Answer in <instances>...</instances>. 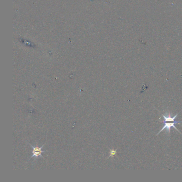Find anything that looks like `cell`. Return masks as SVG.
<instances>
[{
    "instance_id": "cell-4",
    "label": "cell",
    "mask_w": 182,
    "mask_h": 182,
    "mask_svg": "<svg viewBox=\"0 0 182 182\" xmlns=\"http://www.w3.org/2000/svg\"><path fill=\"white\" fill-rule=\"evenodd\" d=\"M116 153V150H110V154L109 157H113Z\"/></svg>"
},
{
    "instance_id": "cell-1",
    "label": "cell",
    "mask_w": 182,
    "mask_h": 182,
    "mask_svg": "<svg viewBox=\"0 0 182 182\" xmlns=\"http://www.w3.org/2000/svg\"><path fill=\"white\" fill-rule=\"evenodd\" d=\"M182 121H176L175 122H172V123H169V122L168 123V122H163V128L159 131V133H157L156 135H158L160 133H161L165 129L166 130V132L168 134V135H170V130H171V128H175L176 131H178L181 134H182V133H181L180 131L175 126V124H176V123H182Z\"/></svg>"
},
{
    "instance_id": "cell-3",
    "label": "cell",
    "mask_w": 182,
    "mask_h": 182,
    "mask_svg": "<svg viewBox=\"0 0 182 182\" xmlns=\"http://www.w3.org/2000/svg\"><path fill=\"white\" fill-rule=\"evenodd\" d=\"M32 148H33V155H32V157H43V156L42 155V153L43 152H44V151H43L42 150V148H43V146L41 148H39V147H33V146H32Z\"/></svg>"
},
{
    "instance_id": "cell-2",
    "label": "cell",
    "mask_w": 182,
    "mask_h": 182,
    "mask_svg": "<svg viewBox=\"0 0 182 182\" xmlns=\"http://www.w3.org/2000/svg\"><path fill=\"white\" fill-rule=\"evenodd\" d=\"M181 111H180L179 113L176 114L175 116H174L173 117L172 116V114L170 113V112H167V113H166V115L161 114V116H163V120H160V122H163H163H175V119H176L177 116L178 115V114H179Z\"/></svg>"
}]
</instances>
